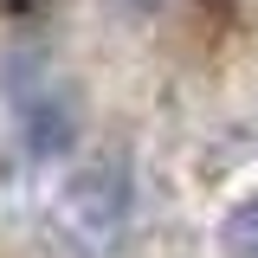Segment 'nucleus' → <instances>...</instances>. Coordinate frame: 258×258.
<instances>
[{
  "mask_svg": "<svg viewBox=\"0 0 258 258\" xmlns=\"http://www.w3.org/2000/svg\"><path fill=\"white\" fill-rule=\"evenodd\" d=\"M58 232L84 258H116L129 239V161L123 155H91L71 168L58 187Z\"/></svg>",
  "mask_w": 258,
  "mask_h": 258,
  "instance_id": "obj_1",
  "label": "nucleus"
},
{
  "mask_svg": "<svg viewBox=\"0 0 258 258\" xmlns=\"http://www.w3.org/2000/svg\"><path fill=\"white\" fill-rule=\"evenodd\" d=\"M7 91H13V110H20V136H26L32 155H64L78 142V103L45 64L20 58L7 71Z\"/></svg>",
  "mask_w": 258,
  "mask_h": 258,
  "instance_id": "obj_2",
  "label": "nucleus"
},
{
  "mask_svg": "<svg viewBox=\"0 0 258 258\" xmlns=\"http://www.w3.org/2000/svg\"><path fill=\"white\" fill-rule=\"evenodd\" d=\"M226 252L232 258H258V200L232 207V220H226Z\"/></svg>",
  "mask_w": 258,
  "mask_h": 258,
  "instance_id": "obj_3",
  "label": "nucleus"
},
{
  "mask_svg": "<svg viewBox=\"0 0 258 258\" xmlns=\"http://www.w3.org/2000/svg\"><path fill=\"white\" fill-rule=\"evenodd\" d=\"M123 7H136V13H149V7H155V0H123Z\"/></svg>",
  "mask_w": 258,
  "mask_h": 258,
  "instance_id": "obj_4",
  "label": "nucleus"
}]
</instances>
